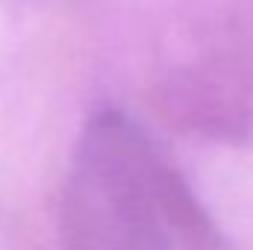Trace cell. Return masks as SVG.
Instances as JSON below:
<instances>
[{
	"label": "cell",
	"mask_w": 253,
	"mask_h": 250,
	"mask_svg": "<svg viewBox=\"0 0 253 250\" xmlns=\"http://www.w3.org/2000/svg\"><path fill=\"white\" fill-rule=\"evenodd\" d=\"M206 218L159 150L121 109H97L77 138L62 194L65 250H174L197 245Z\"/></svg>",
	"instance_id": "1"
}]
</instances>
